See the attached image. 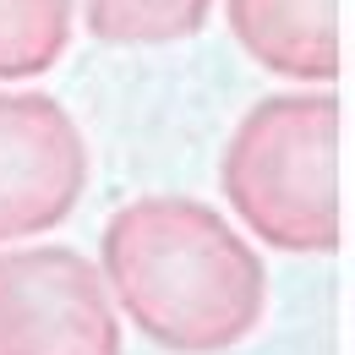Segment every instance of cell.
<instances>
[{
    "instance_id": "7a4b0ae2",
    "label": "cell",
    "mask_w": 355,
    "mask_h": 355,
    "mask_svg": "<svg viewBox=\"0 0 355 355\" xmlns=\"http://www.w3.org/2000/svg\"><path fill=\"white\" fill-rule=\"evenodd\" d=\"M339 137L345 110L334 93L295 88L257 98L230 132L219 159V186L230 214L263 246L290 257L339 252Z\"/></svg>"
},
{
    "instance_id": "8992f818",
    "label": "cell",
    "mask_w": 355,
    "mask_h": 355,
    "mask_svg": "<svg viewBox=\"0 0 355 355\" xmlns=\"http://www.w3.org/2000/svg\"><path fill=\"white\" fill-rule=\"evenodd\" d=\"M77 17L98 44H175L202 33V22L214 17V0H77Z\"/></svg>"
},
{
    "instance_id": "3957f363",
    "label": "cell",
    "mask_w": 355,
    "mask_h": 355,
    "mask_svg": "<svg viewBox=\"0 0 355 355\" xmlns=\"http://www.w3.org/2000/svg\"><path fill=\"white\" fill-rule=\"evenodd\" d=\"M0 355H121V311L71 246H0Z\"/></svg>"
},
{
    "instance_id": "277c9868",
    "label": "cell",
    "mask_w": 355,
    "mask_h": 355,
    "mask_svg": "<svg viewBox=\"0 0 355 355\" xmlns=\"http://www.w3.org/2000/svg\"><path fill=\"white\" fill-rule=\"evenodd\" d=\"M88 191V142L60 98L0 88V246L71 219Z\"/></svg>"
},
{
    "instance_id": "6da1fadb",
    "label": "cell",
    "mask_w": 355,
    "mask_h": 355,
    "mask_svg": "<svg viewBox=\"0 0 355 355\" xmlns=\"http://www.w3.org/2000/svg\"><path fill=\"white\" fill-rule=\"evenodd\" d=\"M98 279L115 311L170 355H224L257 334L268 273L219 208L153 191L115 208L98 241Z\"/></svg>"
},
{
    "instance_id": "5b68a950",
    "label": "cell",
    "mask_w": 355,
    "mask_h": 355,
    "mask_svg": "<svg viewBox=\"0 0 355 355\" xmlns=\"http://www.w3.org/2000/svg\"><path fill=\"white\" fill-rule=\"evenodd\" d=\"M230 33L263 71L322 88L339 83L345 44H339V0H224Z\"/></svg>"
},
{
    "instance_id": "52a82bcc",
    "label": "cell",
    "mask_w": 355,
    "mask_h": 355,
    "mask_svg": "<svg viewBox=\"0 0 355 355\" xmlns=\"http://www.w3.org/2000/svg\"><path fill=\"white\" fill-rule=\"evenodd\" d=\"M77 28V0H0V83L49 71Z\"/></svg>"
}]
</instances>
